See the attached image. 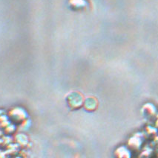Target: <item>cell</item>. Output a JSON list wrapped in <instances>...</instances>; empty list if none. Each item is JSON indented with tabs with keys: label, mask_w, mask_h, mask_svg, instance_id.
I'll return each instance as SVG.
<instances>
[{
	"label": "cell",
	"mask_w": 158,
	"mask_h": 158,
	"mask_svg": "<svg viewBox=\"0 0 158 158\" xmlns=\"http://www.w3.org/2000/svg\"><path fill=\"white\" fill-rule=\"evenodd\" d=\"M141 146H142V138L136 135L131 137L128 142V148L130 151L138 152L139 151H140Z\"/></svg>",
	"instance_id": "cell-1"
},
{
	"label": "cell",
	"mask_w": 158,
	"mask_h": 158,
	"mask_svg": "<svg viewBox=\"0 0 158 158\" xmlns=\"http://www.w3.org/2000/svg\"><path fill=\"white\" fill-rule=\"evenodd\" d=\"M115 157L116 158H131V154L128 148L121 146L115 151Z\"/></svg>",
	"instance_id": "cell-2"
},
{
	"label": "cell",
	"mask_w": 158,
	"mask_h": 158,
	"mask_svg": "<svg viewBox=\"0 0 158 158\" xmlns=\"http://www.w3.org/2000/svg\"><path fill=\"white\" fill-rule=\"evenodd\" d=\"M157 130L154 128H152V127H148L146 129V134L148 137H151V138L152 137L154 138L157 136Z\"/></svg>",
	"instance_id": "cell-3"
},
{
	"label": "cell",
	"mask_w": 158,
	"mask_h": 158,
	"mask_svg": "<svg viewBox=\"0 0 158 158\" xmlns=\"http://www.w3.org/2000/svg\"><path fill=\"white\" fill-rule=\"evenodd\" d=\"M154 143H155L157 146H158V136H156V137L154 138Z\"/></svg>",
	"instance_id": "cell-4"
}]
</instances>
